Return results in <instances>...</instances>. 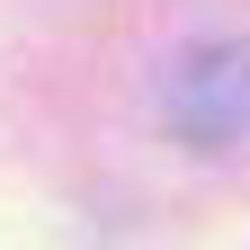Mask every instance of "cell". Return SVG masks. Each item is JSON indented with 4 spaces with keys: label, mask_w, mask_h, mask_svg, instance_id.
<instances>
[]
</instances>
